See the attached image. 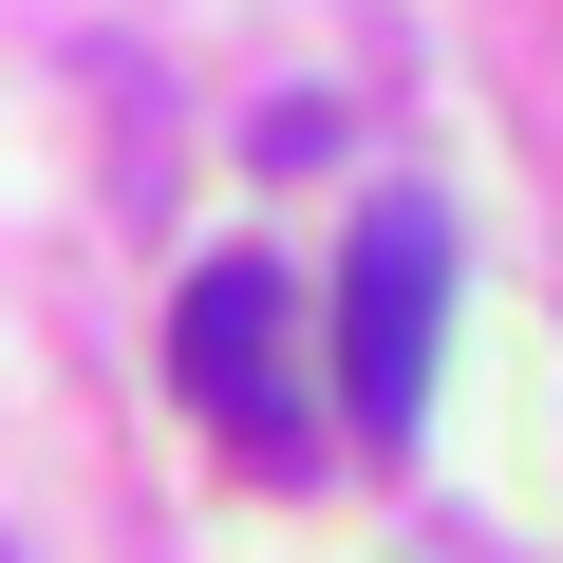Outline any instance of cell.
I'll list each match as a JSON object with an SVG mask.
<instances>
[{
  "label": "cell",
  "mask_w": 563,
  "mask_h": 563,
  "mask_svg": "<svg viewBox=\"0 0 563 563\" xmlns=\"http://www.w3.org/2000/svg\"><path fill=\"white\" fill-rule=\"evenodd\" d=\"M432 301H451V225H432L413 188H376V207H357V263H339V395H357L376 451H395L413 395H432Z\"/></svg>",
  "instance_id": "obj_1"
},
{
  "label": "cell",
  "mask_w": 563,
  "mask_h": 563,
  "mask_svg": "<svg viewBox=\"0 0 563 563\" xmlns=\"http://www.w3.org/2000/svg\"><path fill=\"white\" fill-rule=\"evenodd\" d=\"M169 376L207 432L244 451H301V395H282V263H207L188 301H169Z\"/></svg>",
  "instance_id": "obj_2"
},
{
  "label": "cell",
  "mask_w": 563,
  "mask_h": 563,
  "mask_svg": "<svg viewBox=\"0 0 563 563\" xmlns=\"http://www.w3.org/2000/svg\"><path fill=\"white\" fill-rule=\"evenodd\" d=\"M244 151H263V169H320V151H339V113H320V95H263V132H244Z\"/></svg>",
  "instance_id": "obj_3"
}]
</instances>
